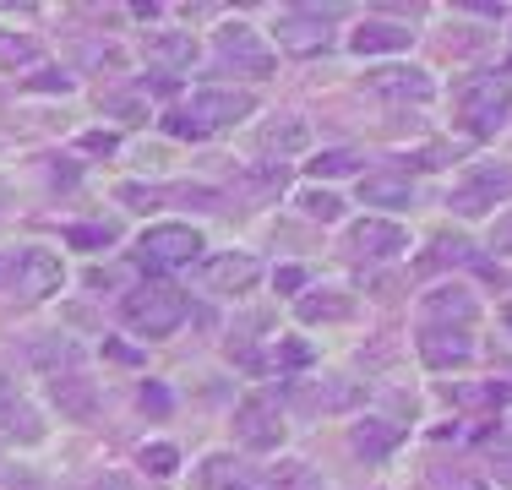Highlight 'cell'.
Instances as JSON below:
<instances>
[{
  "label": "cell",
  "instance_id": "4dcf8cb0",
  "mask_svg": "<svg viewBox=\"0 0 512 490\" xmlns=\"http://www.w3.org/2000/svg\"><path fill=\"white\" fill-rule=\"evenodd\" d=\"M453 403H502V387H447Z\"/></svg>",
  "mask_w": 512,
  "mask_h": 490
},
{
  "label": "cell",
  "instance_id": "d6986e66",
  "mask_svg": "<svg viewBox=\"0 0 512 490\" xmlns=\"http://www.w3.org/2000/svg\"><path fill=\"white\" fill-rule=\"evenodd\" d=\"M360 202L404 213V207H414V180L409 175H360Z\"/></svg>",
  "mask_w": 512,
  "mask_h": 490
},
{
  "label": "cell",
  "instance_id": "603a6c76",
  "mask_svg": "<svg viewBox=\"0 0 512 490\" xmlns=\"http://www.w3.org/2000/svg\"><path fill=\"white\" fill-rule=\"evenodd\" d=\"M28 360H33V365H39V371L55 382V376H71V365H77V343L60 338V333H55V338H39V343L28 349Z\"/></svg>",
  "mask_w": 512,
  "mask_h": 490
},
{
  "label": "cell",
  "instance_id": "ac0fdd59",
  "mask_svg": "<svg viewBox=\"0 0 512 490\" xmlns=\"http://www.w3.org/2000/svg\"><path fill=\"white\" fill-rule=\"evenodd\" d=\"M365 88H371L376 98H431V77H425L420 66H382V71H371L365 77Z\"/></svg>",
  "mask_w": 512,
  "mask_h": 490
},
{
  "label": "cell",
  "instance_id": "30bf717a",
  "mask_svg": "<svg viewBox=\"0 0 512 490\" xmlns=\"http://www.w3.org/2000/svg\"><path fill=\"white\" fill-rule=\"evenodd\" d=\"M66 284V267H60V256L55 251H44V245H28L22 251V262H17V289L22 300H50V294Z\"/></svg>",
  "mask_w": 512,
  "mask_h": 490
},
{
  "label": "cell",
  "instance_id": "9a60e30c",
  "mask_svg": "<svg viewBox=\"0 0 512 490\" xmlns=\"http://www.w3.org/2000/svg\"><path fill=\"white\" fill-rule=\"evenodd\" d=\"M50 403L60 409V420H93L99 414V387H93V376H55L50 382Z\"/></svg>",
  "mask_w": 512,
  "mask_h": 490
},
{
  "label": "cell",
  "instance_id": "cb8c5ba5",
  "mask_svg": "<svg viewBox=\"0 0 512 490\" xmlns=\"http://www.w3.org/2000/svg\"><path fill=\"white\" fill-rule=\"evenodd\" d=\"M39 39L33 33H17V28H0V66L6 71H28V66H39Z\"/></svg>",
  "mask_w": 512,
  "mask_h": 490
},
{
  "label": "cell",
  "instance_id": "5bb4252c",
  "mask_svg": "<svg viewBox=\"0 0 512 490\" xmlns=\"http://www.w3.org/2000/svg\"><path fill=\"white\" fill-rule=\"evenodd\" d=\"M409 39H414L409 22L371 17V22H360V28L349 33V49H355V55H398V49H409Z\"/></svg>",
  "mask_w": 512,
  "mask_h": 490
},
{
  "label": "cell",
  "instance_id": "52a82bcc",
  "mask_svg": "<svg viewBox=\"0 0 512 490\" xmlns=\"http://www.w3.org/2000/svg\"><path fill=\"white\" fill-rule=\"evenodd\" d=\"M137 245L148 267H191L202 256V235L191 224H153V229H142Z\"/></svg>",
  "mask_w": 512,
  "mask_h": 490
},
{
  "label": "cell",
  "instance_id": "e0dca14e",
  "mask_svg": "<svg viewBox=\"0 0 512 490\" xmlns=\"http://www.w3.org/2000/svg\"><path fill=\"white\" fill-rule=\"evenodd\" d=\"M142 55L153 60L158 71H191L197 66V39H191V33H180V28H164V33H153L148 44H142Z\"/></svg>",
  "mask_w": 512,
  "mask_h": 490
},
{
  "label": "cell",
  "instance_id": "f1b7e54d",
  "mask_svg": "<svg viewBox=\"0 0 512 490\" xmlns=\"http://www.w3.org/2000/svg\"><path fill=\"white\" fill-rule=\"evenodd\" d=\"M66 240H71V245H82V251H99V245L115 240V229H109V224H71V229H66Z\"/></svg>",
  "mask_w": 512,
  "mask_h": 490
},
{
  "label": "cell",
  "instance_id": "d6a6232c",
  "mask_svg": "<svg viewBox=\"0 0 512 490\" xmlns=\"http://www.w3.org/2000/svg\"><path fill=\"white\" fill-rule=\"evenodd\" d=\"M17 262H22V251H0V289L17 284Z\"/></svg>",
  "mask_w": 512,
  "mask_h": 490
},
{
  "label": "cell",
  "instance_id": "8992f818",
  "mask_svg": "<svg viewBox=\"0 0 512 490\" xmlns=\"http://www.w3.org/2000/svg\"><path fill=\"white\" fill-rule=\"evenodd\" d=\"M256 109V98L251 93H240V88H197L186 98V115L197 120V126L213 137V131H224V126H240Z\"/></svg>",
  "mask_w": 512,
  "mask_h": 490
},
{
  "label": "cell",
  "instance_id": "7402d4cb",
  "mask_svg": "<svg viewBox=\"0 0 512 490\" xmlns=\"http://www.w3.org/2000/svg\"><path fill=\"white\" fill-rule=\"evenodd\" d=\"M202 490H262V480H256L246 463L229 458V452H218V458L202 463Z\"/></svg>",
  "mask_w": 512,
  "mask_h": 490
},
{
  "label": "cell",
  "instance_id": "74e56055",
  "mask_svg": "<svg viewBox=\"0 0 512 490\" xmlns=\"http://www.w3.org/2000/svg\"><path fill=\"white\" fill-rule=\"evenodd\" d=\"M306 284V267H278V289H300Z\"/></svg>",
  "mask_w": 512,
  "mask_h": 490
},
{
  "label": "cell",
  "instance_id": "8d00e7d4",
  "mask_svg": "<svg viewBox=\"0 0 512 490\" xmlns=\"http://www.w3.org/2000/svg\"><path fill=\"white\" fill-rule=\"evenodd\" d=\"M278 360H284L289 371H300V365H306L311 354H306V343H284V354H278Z\"/></svg>",
  "mask_w": 512,
  "mask_h": 490
},
{
  "label": "cell",
  "instance_id": "836d02e7",
  "mask_svg": "<svg viewBox=\"0 0 512 490\" xmlns=\"http://www.w3.org/2000/svg\"><path fill=\"white\" fill-rule=\"evenodd\" d=\"M491 463H496V480L512 485V447H496V452H491Z\"/></svg>",
  "mask_w": 512,
  "mask_h": 490
},
{
  "label": "cell",
  "instance_id": "9c48e42d",
  "mask_svg": "<svg viewBox=\"0 0 512 490\" xmlns=\"http://www.w3.org/2000/svg\"><path fill=\"white\" fill-rule=\"evenodd\" d=\"M273 39H278L284 55H322L333 33H327L322 11H284V17L273 22Z\"/></svg>",
  "mask_w": 512,
  "mask_h": 490
},
{
  "label": "cell",
  "instance_id": "484cf974",
  "mask_svg": "<svg viewBox=\"0 0 512 490\" xmlns=\"http://www.w3.org/2000/svg\"><path fill=\"white\" fill-rule=\"evenodd\" d=\"M300 213L316 218V224H338V218H344V202L327 186H311V191H300Z\"/></svg>",
  "mask_w": 512,
  "mask_h": 490
},
{
  "label": "cell",
  "instance_id": "7a4b0ae2",
  "mask_svg": "<svg viewBox=\"0 0 512 490\" xmlns=\"http://www.w3.org/2000/svg\"><path fill=\"white\" fill-rule=\"evenodd\" d=\"M512 115V82L507 77H469L458 88V126L469 137H496Z\"/></svg>",
  "mask_w": 512,
  "mask_h": 490
},
{
  "label": "cell",
  "instance_id": "ffe728a7",
  "mask_svg": "<svg viewBox=\"0 0 512 490\" xmlns=\"http://www.w3.org/2000/svg\"><path fill=\"white\" fill-rule=\"evenodd\" d=\"M398 436H404V431H398V425H387V420H355V431H349V447H355L365 463H382L387 452L398 447Z\"/></svg>",
  "mask_w": 512,
  "mask_h": 490
},
{
  "label": "cell",
  "instance_id": "3957f363",
  "mask_svg": "<svg viewBox=\"0 0 512 490\" xmlns=\"http://www.w3.org/2000/svg\"><path fill=\"white\" fill-rule=\"evenodd\" d=\"M502 196H512V164H480L453 186L447 207H453L458 218H480V213H491Z\"/></svg>",
  "mask_w": 512,
  "mask_h": 490
},
{
  "label": "cell",
  "instance_id": "8fae6325",
  "mask_svg": "<svg viewBox=\"0 0 512 490\" xmlns=\"http://www.w3.org/2000/svg\"><path fill=\"white\" fill-rule=\"evenodd\" d=\"M420 360L431 371H458L474 360V338L463 327H420Z\"/></svg>",
  "mask_w": 512,
  "mask_h": 490
},
{
  "label": "cell",
  "instance_id": "e575fe53",
  "mask_svg": "<svg viewBox=\"0 0 512 490\" xmlns=\"http://www.w3.org/2000/svg\"><path fill=\"white\" fill-rule=\"evenodd\" d=\"M142 409L164 414V409H169V392H164V387H142Z\"/></svg>",
  "mask_w": 512,
  "mask_h": 490
},
{
  "label": "cell",
  "instance_id": "7c38bea8",
  "mask_svg": "<svg viewBox=\"0 0 512 490\" xmlns=\"http://www.w3.org/2000/svg\"><path fill=\"white\" fill-rule=\"evenodd\" d=\"M474 294L469 289H458V284H442V289H425V300H420V316H425V327H469L474 322Z\"/></svg>",
  "mask_w": 512,
  "mask_h": 490
},
{
  "label": "cell",
  "instance_id": "ba28073f",
  "mask_svg": "<svg viewBox=\"0 0 512 490\" xmlns=\"http://www.w3.org/2000/svg\"><path fill=\"white\" fill-rule=\"evenodd\" d=\"M404 224H393V218H360L355 229H349V251L360 256V262H393V256H404Z\"/></svg>",
  "mask_w": 512,
  "mask_h": 490
},
{
  "label": "cell",
  "instance_id": "44dd1931",
  "mask_svg": "<svg viewBox=\"0 0 512 490\" xmlns=\"http://www.w3.org/2000/svg\"><path fill=\"white\" fill-rule=\"evenodd\" d=\"M349 311H355V300H349L344 289H322V294H300V300H295V316L306 327H316V322H344Z\"/></svg>",
  "mask_w": 512,
  "mask_h": 490
},
{
  "label": "cell",
  "instance_id": "277c9868",
  "mask_svg": "<svg viewBox=\"0 0 512 490\" xmlns=\"http://www.w3.org/2000/svg\"><path fill=\"white\" fill-rule=\"evenodd\" d=\"M235 436L246 441L251 452L284 447L289 425H284V409H278L273 392H251V398H240V409H235Z\"/></svg>",
  "mask_w": 512,
  "mask_h": 490
},
{
  "label": "cell",
  "instance_id": "ab89813d",
  "mask_svg": "<svg viewBox=\"0 0 512 490\" xmlns=\"http://www.w3.org/2000/svg\"><path fill=\"white\" fill-rule=\"evenodd\" d=\"M33 88H60V93H66L71 77H33Z\"/></svg>",
  "mask_w": 512,
  "mask_h": 490
},
{
  "label": "cell",
  "instance_id": "83f0119b",
  "mask_svg": "<svg viewBox=\"0 0 512 490\" xmlns=\"http://www.w3.org/2000/svg\"><path fill=\"white\" fill-rule=\"evenodd\" d=\"M137 463H142V469L153 474V480H169V474L180 469V452L169 447V441H148V447L137 452Z\"/></svg>",
  "mask_w": 512,
  "mask_h": 490
},
{
  "label": "cell",
  "instance_id": "1f68e13d",
  "mask_svg": "<svg viewBox=\"0 0 512 490\" xmlns=\"http://www.w3.org/2000/svg\"><path fill=\"white\" fill-rule=\"evenodd\" d=\"M491 245H496L502 256H512V213H507V218H496V229H491Z\"/></svg>",
  "mask_w": 512,
  "mask_h": 490
},
{
  "label": "cell",
  "instance_id": "f546056e",
  "mask_svg": "<svg viewBox=\"0 0 512 490\" xmlns=\"http://www.w3.org/2000/svg\"><path fill=\"white\" fill-rule=\"evenodd\" d=\"M355 169V153H344V147H333V153H322V158H311V175L322 180V175H349Z\"/></svg>",
  "mask_w": 512,
  "mask_h": 490
},
{
  "label": "cell",
  "instance_id": "4fadbf2b",
  "mask_svg": "<svg viewBox=\"0 0 512 490\" xmlns=\"http://www.w3.org/2000/svg\"><path fill=\"white\" fill-rule=\"evenodd\" d=\"M202 278H207V289H218V294H246V289H256V278H262V262L246 251H224L202 267Z\"/></svg>",
  "mask_w": 512,
  "mask_h": 490
},
{
  "label": "cell",
  "instance_id": "d590c367",
  "mask_svg": "<svg viewBox=\"0 0 512 490\" xmlns=\"http://www.w3.org/2000/svg\"><path fill=\"white\" fill-rule=\"evenodd\" d=\"M82 147H88V153H115V137H109V131H88Z\"/></svg>",
  "mask_w": 512,
  "mask_h": 490
},
{
  "label": "cell",
  "instance_id": "f35d334b",
  "mask_svg": "<svg viewBox=\"0 0 512 490\" xmlns=\"http://www.w3.org/2000/svg\"><path fill=\"white\" fill-rule=\"evenodd\" d=\"M93 490H137L126 480V474H99V480H93Z\"/></svg>",
  "mask_w": 512,
  "mask_h": 490
},
{
  "label": "cell",
  "instance_id": "4316f807",
  "mask_svg": "<svg viewBox=\"0 0 512 490\" xmlns=\"http://www.w3.org/2000/svg\"><path fill=\"white\" fill-rule=\"evenodd\" d=\"M11 441H22V447H33V441H44V425L33 420L28 403H6V425H0Z\"/></svg>",
  "mask_w": 512,
  "mask_h": 490
},
{
  "label": "cell",
  "instance_id": "5b68a950",
  "mask_svg": "<svg viewBox=\"0 0 512 490\" xmlns=\"http://www.w3.org/2000/svg\"><path fill=\"white\" fill-rule=\"evenodd\" d=\"M213 49L229 71H240V77H273V49L256 39V28H246V22H224Z\"/></svg>",
  "mask_w": 512,
  "mask_h": 490
},
{
  "label": "cell",
  "instance_id": "2e32d148",
  "mask_svg": "<svg viewBox=\"0 0 512 490\" xmlns=\"http://www.w3.org/2000/svg\"><path fill=\"white\" fill-rule=\"evenodd\" d=\"M256 147L273 153V158H295V153L311 147V126L300 115H273V120H262V131H256Z\"/></svg>",
  "mask_w": 512,
  "mask_h": 490
},
{
  "label": "cell",
  "instance_id": "6da1fadb",
  "mask_svg": "<svg viewBox=\"0 0 512 490\" xmlns=\"http://www.w3.org/2000/svg\"><path fill=\"white\" fill-rule=\"evenodd\" d=\"M120 316H126V327L137 338H169L186 322V294L175 284H142L120 300Z\"/></svg>",
  "mask_w": 512,
  "mask_h": 490
},
{
  "label": "cell",
  "instance_id": "d4e9b609",
  "mask_svg": "<svg viewBox=\"0 0 512 490\" xmlns=\"http://www.w3.org/2000/svg\"><path fill=\"white\" fill-rule=\"evenodd\" d=\"M311 403H322V409H355V382H344V376H322V382H316L311 392H306Z\"/></svg>",
  "mask_w": 512,
  "mask_h": 490
},
{
  "label": "cell",
  "instance_id": "60d3db41",
  "mask_svg": "<svg viewBox=\"0 0 512 490\" xmlns=\"http://www.w3.org/2000/svg\"><path fill=\"white\" fill-rule=\"evenodd\" d=\"M502 322H507V333H512V305H507V311H502Z\"/></svg>",
  "mask_w": 512,
  "mask_h": 490
}]
</instances>
